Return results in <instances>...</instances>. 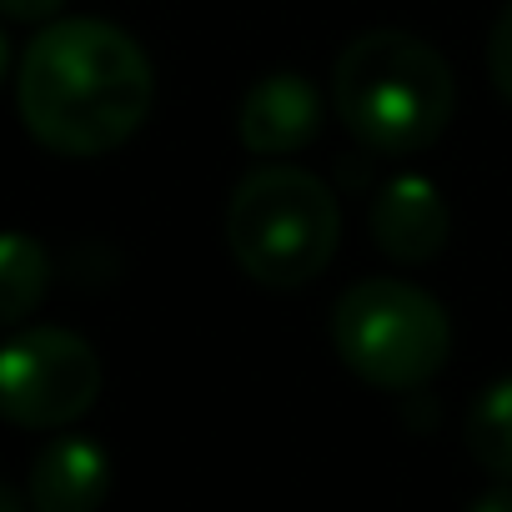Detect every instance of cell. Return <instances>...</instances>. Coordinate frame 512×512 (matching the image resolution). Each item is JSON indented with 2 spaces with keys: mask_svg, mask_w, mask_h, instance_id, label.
Here are the masks:
<instances>
[{
  "mask_svg": "<svg viewBox=\"0 0 512 512\" xmlns=\"http://www.w3.org/2000/svg\"><path fill=\"white\" fill-rule=\"evenodd\" d=\"M367 226H372L377 251H387L392 262L427 267L432 256L447 246L452 216H447V201H442L437 181H427L417 171H402V176L382 181V191L372 196Z\"/></svg>",
  "mask_w": 512,
  "mask_h": 512,
  "instance_id": "7",
  "label": "cell"
},
{
  "mask_svg": "<svg viewBox=\"0 0 512 512\" xmlns=\"http://www.w3.org/2000/svg\"><path fill=\"white\" fill-rule=\"evenodd\" d=\"M342 241V206L332 186L302 166L272 161L231 186L226 246L236 267L272 292H297L317 282Z\"/></svg>",
  "mask_w": 512,
  "mask_h": 512,
  "instance_id": "3",
  "label": "cell"
},
{
  "mask_svg": "<svg viewBox=\"0 0 512 512\" xmlns=\"http://www.w3.org/2000/svg\"><path fill=\"white\" fill-rule=\"evenodd\" d=\"M467 452L487 477L512 482V372L477 392L467 412Z\"/></svg>",
  "mask_w": 512,
  "mask_h": 512,
  "instance_id": "10",
  "label": "cell"
},
{
  "mask_svg": "<svg viewBox=\"0 0 512 512\" xmlns=\"http://www.w3.org/2000/svg\"><path fill=\"white\" fill-rule=\"evenodd\" d=\"M0 512H31V502H26L11 482H0Z\"/></svg>",
  "mask_w": 512,
  "mask_h": 512,
  "instance_id": "14",
  "label": "cell"
},
{
  "mask_svg": "<svg viewBox=\"0 0 512 512\" xmlns=\"http://www.w3.org/2000/svg\"><path fill=\"white\" fill-rule=\"evenodd\" d=\"M101 397V357L71 327H26L0 342V417L26 432H61Z\"/></svg>",
  "mask_w": 512,
  "mask_h": 512,
  "instance_id": "5",
  "label": "cell"
},
{
  "mask_svg": "<svg viewBox=\"0 0 512 512\" xmlns=\"http://www.w3.org/2000/svg\"><path fill=\"white\" fill-rule=\"evenodd\" d=\"M327 101L302 71H267L236 106V141L251 156H297L322 136Z\"/></svg>",
  "mask_w": 512,
  "mask_h": 512,
  "instance_id": "6",
  "label": "cell"
},
{
  "mask_svg": "<svg viewBox=\"0 0 512 512\" xmlns=\"http://www.w3.org/2000/svg\"><path fill=\"white\" fill-rule=\"evenodd\" d=\"M467 512H512V482H497V487H487Z\"/></svg>",
  "mask_w": 512,
  "mask_h": 512,
  "instance_id": "13",
  "label": "cell"
},
{
  "mask_svg": "<svg viewBox=\"0 0 512 512\" xmlns=\"http://www.w3.org/2000/svg\"><path fill=\"white\" fill-rule=\"evenodd\" d=\"M487 76H492L497 96L512 106V0L502 6V16L487 31Z\"/></svg>",
  "mask_w": 512,
  "mask_h": 512,
  "instance_id": "11",
  "label": "cell"
},
{
  "mask_svg": "<svg viewBox=\"0 0 512 512\" xmlns=\"http://www.w3.org/2000/svg\"><path fill=\"white\" fill-rule=\"evenodd\" d=\"M61 6L66 0H0V16L21 21V26H51Z\"/></svg>",
  "mask_w": 512,
  "mask_h": 512,
  "instance_id": "12",
  "label": "cell"
},
{
  "mask_svg": "<svg viewBox=\"0 0 512 512\" xmlns=\"http://www.w3.org/2000/svg\"><path fill=\"white\" fill-rule=\"evenodd\" d=\"M111 497V452L96 437L61 432L51 437L26 477L31 512H101Z\"/></svg>",
  "mask_w": 512,
  "mask_h": 512,
  "instance_id": "8",
  "label": "cell"
},
{
  "mask_svg": "<svg viewBox=\"0 0 512 512\" xmlns=\"http://www.w3.org/2000/svg\"><path fill=\"white\" fill-rule=\"evenodd\" d=\"M51 292V251L31 231H0V327H21Z\"/></svg>",
  "mask_w": 512,
  "mask_h": 512,
  "instance_id": "9",
  "label": "cell"
},
{
  "mask_svg": "<svg viewBox=\"0 0 512 512\" xmlns=\"http://www.w3.org/2000/svg\"><path fill=\"white\" fill-rule=\"evenodd\" d=\"M332 347L352 377L377 392H417L427 387L452 357V322L447 307L402 282V277H367L352 282L332 307Z\"/></svg>",
  "mask_w": 512,
  "mask_h": 512,
  "instance_id": "4",
  "label": "cell"
},
{
  "mask_svg": "<svg viewBox=\"0 0 512 512\" xmlns=\"http://www.w3.org/2000/svg\"><path fill=\"white\" fill-rule=\"evenodd\" d=\"M332 111L377 156L427 151L452 111L457 81L447 56L412 31H362L332 66Z\"/></svg>",
  "mask_w": 512,
  "mask_h": 512,
  "instance_id": "2",
  "label": "cell"
},
{
  "mask_svg": "<svg viewBox=\"0 0 512 512\" xmlns=\"http://www.w3.org/2000/svg\"><path fill=\"white\" fill-rule=\"evenodd\" d=\"M6 71H11V41H6V31H0V81H6Z\"/></svg>",
  "mask_w": 512,
  "mask_h": 512,
  "instance_id": "15",
  "label": "cell"
},
{
  "mask_svg": "<svg viewBox=\"0 0 512 512\" xmlns=\"http://www.w3.org/2000/svg\"><path fill=\"white\" fill-rule=\"evenodd\" d=\"M156 101V71L146 51L111 21L76 16L31 36L16 71V106L26 131L71 161L126 146Z\"/></svg>",
  "mask_w": 512,
  "mask_h": 512,
  "instance_id": "1",
  "label": "cell"
}]
</instances>
